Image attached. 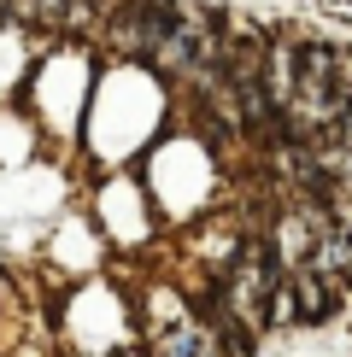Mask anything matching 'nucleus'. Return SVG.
<instances>
[{"label": "nucleus", "mask_w": 352, "mask_h": 357, "mask_svg": "<svg viewBox=\"0 0 352 357\" xmlns=\"http://www.w3.org/2000/svg\"><path fill=\"white\" fill-rule=\"evenodd\" d=\"M170 24H176L170 0H124V6L106 18V41L117 53H147V59H153V47L165 41Z\"/></svg>", "instance_id": "2"}, {"label": "nucleus", "mask_w": 352, "mask_h": 357, "mask_svg": "<svg viewBox=\"0 0 352 357\" xmlns=\"http://www.w3.org/2000/svg\"><path fill=\"white\" fill-rule=\"evenodd\" d=\"M288 299H293V317H300V322H323L341 293H335V281L323 275V270H300V275L288 281Z\"/></svg>", "instance_id": "3"}, {"label": "nucleus", "mask_w": 352, "mask_h": 357, "mask_svg": "<svg viewBox=\"0 0 352 357\" xmlns=\"http://www.w3.org/2000/svg\"><path fill=\"white\" fill-rule=\"evenodd\" d=\"M229 305L241 322H253V328H264L276 310V252L264 241H247L241 246V264H235L229 275Z\"/></svg>", "instance_id": "1"}]
</instances>
